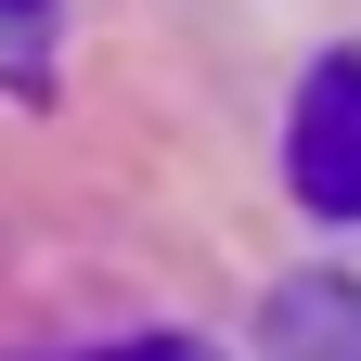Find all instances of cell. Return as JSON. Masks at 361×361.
Here are the masks:
<instances>
[{"label": "cell", "mask_w": 361, "mask_h": 361, "mask_svg": "<svg viewBox=\"0 0 361 361\" xmlns=\"http://www.w3.org/2000/svg\"><path fill=\"white\" fill-rule=\"evenodd\" d=\"M284 168H297V194L323 207V219H348V207H361V65H323V78L297 90Z\"/></svg>", "instance_id": "obj_1"}, {"label": "cell", "mask_w": 361, "mask_h": 361, "mask_svg": "<svg viewBox=\"0 0 361 361\" xmlns=\"http://www.w3.org/2000/svg\"><path fill=\"white\" fill-rule=\"evenodd\" d=\"M258 361H361V284L297 271V284L271 297V323H258Z\"/></svg>", "instance_id": "obj_2"}, {"label": "cell", "mask_w": 361, "mask_h": 361, "mask_svg": "<svg viewBox=\"0 0 361 361\" xmlns=\"http://www.w3.org/2000/svg\"><path fill=\"white\" fill-rule=\"evenodd\" d=\"M116 361H194V348H116Z\"/></svg>", "instance_id": "obj_3"}]
</instances>
